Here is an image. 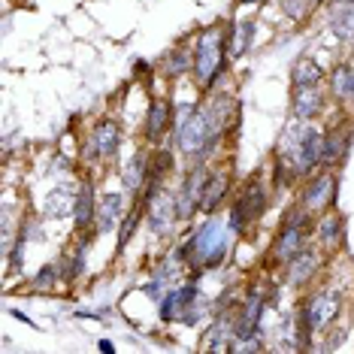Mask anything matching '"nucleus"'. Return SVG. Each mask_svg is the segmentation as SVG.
<instances>
[{
    "mask_svg": "<svg viewBox=\"0 0 354 354\" xmlns=\"http://www.w3.org/2000/svg\"><path fill=\"white\" fill-rule=\"evenodd\" d=\"M281 151H288L285 164H294L297 173H306L312 167L321 164V151H324V136H321L315 127L306 124H291L285 133H281Z\"/></svg>",
    "mask_w": 354,
    "mask_h": 354,
    "instance_id": "nucleus-1",
    "label": "nucleus"
},
{
    "mask_svg": "<svg viewBox=\"0 0 354 354\" xmlns=\"http://www.w3.org/2000/svg\"><path fill=\"white\" fill-rule=\"evenodd\" d=\"M218 140L212 122H209V112L206 109H188L185 118L179 122V149L185 155H203V151L212 149V142Z\"/></svg>",
    "mask_w": 354,
    "mask_h": 354,
    "instance_id": "nucleus-2",
    "label": "nucleus"
},
{
    "mask_svg": "<svg viewBox=\"0 0 354 354\" xmlns=\"http://www.w3.org/2000/svg\"><path fill=\"white\" fill-rule=\"evenodd\" d=\"M224 248H227V239H224V224L218 218H209L203 227L197 230V236L191 239L188 254L194 257V263L215 267V263H221Z\"/></svg>",
    "mask_w": 354,
    "mask_h": 354,
    "instance_id": "nucleus-3",
    "label": "nucleus"
},
{
    "mask_svg": "<svg viewBox=\"0 0 354 354\" xmlns=\"http://www.w3.org/2000/svg\"><path fill=\"white\" fill-rule=\"evenodd\" d=\"M221 70V30L209 28L197 43V58H194V73L200 85H212Z\"/></svg>",
    "mask_w": 354,
    "mask_h": 354,
    "instance_id": "nucleus-4",
    "label": "nucleus"
},
{
    "mask_svg": "<svg viewBox=\"0 0 354 354\" xmlns=\"http://www.w3.org/2000/svg\"><path fill=\"white\" fill-rule=\"evenodd\" d=\"M263 206H267V191H263V185L252 182V185H248V188L243 191V197L236 200V206H233L230 227H245L248 221H254L257 215L263 212Z\"/></svg>",
    "mask_w": 354,
    "mask_h": 354,
    "instance_id": "nucleus-5",
    "label": "nucleus"
},
{
    "mask_svg": "<svg viewBox=\"0 0 354 354\" xmlns=\"http://www.w3.org/2000/svg\"><path fill=\"white\" fill-rule=\"evenodd\" d=\"M336 312H339V297L333 291L312 297V303L303 309V333H309V330H315V327H324Z\"/></svg>",
    "mask_w": 354,
    "mask_h": 354,
    "instance_id": "nucleus-6",
    "label": "nucleus"
},
{
    "mask_svg": "<svg viewBox=\"0 0 354 354\" xmlns=\"http://www.w3.org/2000/svg\"><path fill=\"white\" fill-rule=\"evenodd\" d=\"M176 218H179L176 200L167 194V191H158V194L149 200V227L155 233H170Z\"/></svg>",
    "mask_w": 354,
    "mask_h": 354,
    "instance_id": "nucleus-7",
    "label": "nucleus"
},
{
    "mask_svg": "<svg viewBox=\"0 0 354 354\" xmlns=\"http://www.w3.org/2000/svg\"><path fill=\"white\" fill-rule=\"evenodd\" d=\"M206 182H209V176H206L203 167H197V170L191 173L188 179H185V185H182V194H179V200H176V206H179V218H188V215L200 206V200H203V188H206Z\"/></svg>",
    "mask_w": 354,
    "mask_h": 354,
    "instance_id": "nucleus-8",
    "label": "nucleus"
},
{
    "mask_svg": "<svg viewBox=\"0 0 354 354\" xmlns=\"http://www.w3.org/2000/svg\"><path fill=\"white\" fill-rule=\"evenodd\" d=\"M194 297H197V288L194 285H185V288H179V291H170V294L164 297V303H160V318L182 321L185 315H188Z\"/></svg>",
    "mask_w": 354,
    "mask_h": 354,
    "instance_id": "nucleus-9",
    "label": "nucleus"
},
{
    "mask_svg": "<svg viewBox=\"0 0 354 354\" xmlns=\"http://www.w3.org/2000/svg\"><path fill=\"white\" fill-rule=\"evenodd\" d=\"M321 91H318V85H294V100H291V106H294V115L297 118H303V122H309V118H315L318 112H321Z\"/></svg>",
    "mask_w": 354,
    "mask_h": 354,
    "instance_id": "nucleus-10",
    "label": "nucleus"
},
{
    "mask_svg": "<svg viewBox=\"0 0 354 354\" xmlns=\"http://www.w3.org/2000/svg\"><path fill=\"white\" fill-rule=\"evenodd\" d=\"M303 243H306V224H303V218H294L285 230H281V236L276 243V254L281 261H291L294 254L303 252Z\"/></svg>",
    "mask_w": 354,
    "mask_h": 354,
    "instance_id": "nucleus-11",
    "label": "nucleus"
},
{
    "mask_svg": "<svg viewBox=\"0 0 354 354\" xmlns=\"http://www.w3.org/2000/svg\"><path fill=\"white\" fill-rule=\"evenodd\" d=\"M118 140H122V131H118L115 122H100L91 133V151L97 158H109L112 151L118 149Z\"/></svg>",
    "mask_w": 354,
    "mask_h": 354,
    "instance_id": "nucleus-12",
    "label": "nucleus"
},
{
    "mask_svg": "<svg viewBox=\"0 0 354 354\" xmlns=\"http://www.w3.org/2000/svg\"><path fill=\"white\" fill-rule=\"evenodd\" d=\"M43 212L46 218H67L70 212H76V197L67 185L55 188L52 194H46V203H43Z\"/></svg>",
    "mask_w": 354,
    "mask_h": 354,
    "instance_id": "nucleus-13",
    "label": "nucleus"
},
{
    "mask_svg": "<svg viewBox=\"0 0 354 354\" xmlns=\"http://www.w3.org/2000/svg\"><path fill=\"white\" fill-rule=\"evenodd\" d=\"M261 312H263V303H261V294H252L248 297V303L243 306V315L236 321V339H248V336L257 333V321H261Z\"/></svg>",
    "mask_w": 354,
    "mask_h": 354,
    "instance_id": "nucleus-14",
    "label": "nucleus"
},
{
    "mask_svg": "<svg viewBox=\"0 0 354 354\" xmlns=\"http://www.w3.org/2000/svg\"><path fill=\"white\" fill-rule=\"evenodd\" d=\"M122 218V197L118 194H103L100 197V209H97V230L109 233L115 227V221Z\"/></svg>",
    "mask_w": 354,
    "mask_h": 354,
    "instance_id": "nucleus-15",
    "label": "nucleus"
},
{
    "mask_svg": "<svg viewBox=\"0 0 354 354\" xmlns=\"http://www.w3.org/2000/svg\"><path fill=\"white\" fill-rule=\"evenodd\" d=\"M227 185H230V176H227V173H215L212 179L206 182V188H203V200H200V209H203V212H212V209L224 200V194H227Z\"/></svg>",
    "mask_w": 354,
    "mask_h": 354,
    "instance_id": "nucleus-16",
    "label": "nucleus"
},
{
    "mask_svg": "<svg viewBox=\"0 0 354 354\" xmlns=\"http://www.w3.org/2000/svg\"><path fill=\"white\" fill-rule=\"evenodd\" d=\"M333 191H336L333 176H321V179H315L312 188L306 191V203H309V209H324L330 200H333Z\"/></svg>",
    "mask_w": 354,
    "mask_h": 354,
    "instance_id": "nucleus-17",
    "label": "nucleus"
},
{
    "mask_svg": "<svg viewBox=\"0 0 354 354\" xmlns=\"http://www.w3.org/2000/svg\"><path fill=\"white\" fill-rule=\"evenodd\" d=\"M345 149H348V133H342V131H330L324 136V151H321V164H336L342 155H345Z\"/></svg>",
    "mask_w": 354,
    "mask_h": 354,
    "instance_id": "nucleus-18",
    "label": "nucleus"
},
{
    "mask_svg": "<svg viewBox=\"0 0 354 354\" xmlns=\"http://www.w3.org/2000/svg\"><path fill=\"white\" fill-rule=\"evenodd\" d=\"M167 122H170V106L167 103L155 100L149 109V118H146V136L149 140H160V133H164Z\"/></svg>",
    "mask_w": 354,
    "mask_h": 354,
    "instance_id": "nucleus-19",
    "label": "nucleus"
},
{
    "mask_svg": "<svg viewBox=\"0 0 354 354\" xmlns=\"http://www.w3.org/2000/svg\"><path fill=\"white\" fill-rule=\"evenodd\" d=\"M312 272H315V257L312 254L300 252L291 257V272H288V279H291L294 285H303L306 279H312Z\"/></svg>",
    "mask_w": 354,
    "mask_h": 354,
    "instance_id": "nucleus-20",
    "label": "nucleus"
},
{
    "mask_svg": "<svg viewBox=\"0 0 354 354\" xmlns=\"http://www.w3.org/2000/svg\"><path fill=\"white\" fill-rule=\"evenodd\" d=\"M294 85H318V79H321V67L312 58H300L294 64Z\"/></svg>",
    "mask_w": 354,
    "mask_h": 354,
    "instance_id": "nucleus-21",
    "label": "nucleus"
},
{
    "mask_svg": "<svg viewBox=\"0 0 354 354\" xmlns=\"http://www.w3.org/2000/svg\"><path fill=\"white\" fill-rule=\"evenodd\" d=\"M94 200H91V188H82L79 191V197H76V212H73V218H76V224L79 227H85L88 221L94 218Z\"/></svg>",
    "mask_w": 354,
    "mask_h": 354,
    "instance_id": "nucleus-22",
    "label": "nucleus"
},
{
    "mask_svg": "<svg viewBox=\"0 0 354 354\" xmlns=\"http://www.w3.org/2000/svg\"><path fill=\"white\" fill-rule=\"evenodd\" d=\"M333 91L339 94V97H348V94H354V70L351 67H336V73H333Z\"/></svg>",
    "mask_w": 354,
    "mask_h": 354,
    "instance_id": "nucleus-23",
    "label": "nucleus"
},
{
    "mask_svg": "<svg viewBox=\"0 0 354 354\" xmlns=\"http://www.w3.org/2000/svg\"><path fill=\"white\" fill-rule=\"evenodd\" d=\"M146 173H149L146 158H133V164L127 167V173H124L127 188H131V191H140V188H142V176H146Z\"/></svg>",
    "mask_w": 354,
    "mask_h": 354,
    "instance_id": "nucleus-24",
    "label": "nucleus"
},
{
    "mask_svg": "<svg viewBox=\"0 0 354 354\" xmlns=\"http://www.w3.org/2000/svg\"><path fill=\"white\" fill-rule=\"evenodd\" d=\"M321 243H324V248H336V243H339V218L336 215H327L321 221Z\"/></svg>",
    "mask_w": 354,
    "mask_h": 354,
    "instance_id": "nucleus-25",
    "label": "nucleus"
},
{
    "mask_svg": "<svg viewBox=\"0 0 354 354\" xmlns=\"http://www.w3.org/2000/svg\"><path fill=\"white\" fill-rule=\"evenodd\" d=\"M248 39H252V21H243V25L236 28V34H233V39H230V52L236 55H245V49H248Z\"/></svg>",
    "mask_w": 354,
    "mask_h": 354,
    "instance_id": "nucleus-26",
    "label": "nucleus"
},
{
    "mask_svg": "<svg viewBox=\"0 0 354 354\" xmlns=\"http://www.w3.org/2000/svg\"><path fill=\"white\" fill-rule=\"evenodd\" d=\"M330 19H333V25L354 19V0H330Z\"/></svg>",
    "mask_w": 354,
    "mask_h": 354,
    "instance_id": "nucleus-27",
    "label": "nucleus"
},
{
    "mask_svg": "<svg viewBox=\"0 0 354 354\" xmlns=\"http://www.w3.org/2000/svg\"><path fill=\"white\" fill-rule=\"evenodd\" d=\"M188 67H191V58H188V55H185L182 49L173 52L170 58H167V73H170V76H179V73H185Z\"/></svg>",
    "mask_w": 354,
    "mask_h": 354,
    "instance_id": "nucleus-28",
    "label": "nucleus"
},
{
    "mask_svg": "<svg viewBox=\"0 0 354 354\" xmlns=\"http://www.w3.org/2000/svg\"><path fill=\"white\" fill-rule=\"evenodd\" d=\"M281 6H285V12L291 15V19L300 21L306 15V6H309V0H281Z\"/></svg>",
    "mask_w": 354,
    "mask_h": 354,
    "instance_id": "nucleus-29",
    "label": "nucleus"
},
{
    "mask_svg": "<svg viewBox=\"0 0 354 354\" xmlns=\"http://www.w3.org/2000/svg\"><path fill=\"white\" fill-rule=\"evenodd\" d=\"M55 276H58V270H55V267H43V270H39V276H37V285L39 288H49L55 281Z\"/></svg>",
    "mask_w": 354,
    "mask_h": 354,
    "instance_id": "nucleus-30",
    "label": "nucleus"
},
{
    "mask_svg": "<svg viewBox=\"0 0 354 354\" xmlns=\"http://www.w3.org/2000/svg\"><path fill=\"white\" fill-rule=\"evenodd\" d=\"M321 3V0H309V6H318Z\"/></svg>",
    "mask_w": 354,
    "mask_h": 354,
    "instance_id": "nucleus-31",
    "label": "nucleus"
},
{
    "mask_svg": "<svg viewBox=\"0 0 354 354\" xmlns=\"http://www.w3.org/2000/svg\"><path fill=\"white\" fill-rule=\"evenodd\" d=\"M239 3H257V0H239Z\"/></svg>",
    "mask_w": 354,
    "mask_h": 354,
    "instance_id": "nucleus-32",
    "label": "nucleus"
}]
</instances>
